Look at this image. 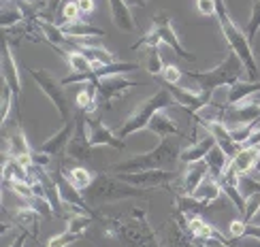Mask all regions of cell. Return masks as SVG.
Returning a JSON list of instances; mask_svg holds the SVG:
<instances>
[{"label":"cell","mask_w":260,"mask_h":247,"mask_svg":"<svg viewBox=\"0 0 260 247\" xmlns=\"http://www.w3.org/2000/svg\"><path fill=\"white\" fill-rule=\"evenodd\" d=\"M99 222L105 226L111 239H117L126 247H162L154 228L147 222V213L143 207H133L128 216L107 218L99 216Z\"/></svg>","instance_id":"1"},{"label":"cell","mask_w":260,"mask_h":247,"mask_svg":"<svg viewBox=\"0 0 260 247\" xmlns=\"http://www.w3.org/2000/svg\"><path fill=\"white\" fill-rule=\"evenodd\" d=\"M181 149L173 136L160 138V143L147 154L130 156L117 164L109 166V173L122 175V173H139V170H173L177 164Z\"/></svg>","instance_id":"2"},{"label":"cell","mask_w":260,"mask_h":247,"mask_svg":"<svg viewBox=\"0 0 260 247\" xmlns=\"http://www.w3.org/2000/svg\"><path fill=\"white\" fill-rule=\"evenodd\" d=\"M215 19L220 24V30L229 43L231 51H235L237 56L241 58V62L245 64V70L250 73V81H256L258 77V64L254 58V51H252V43L247 39L245 32H241L237 28V24L233 21V17L229 15V9H226L224 0H215Z\"/></svg>","instance_id":"3"},{"label":"cell","mask_w":260,"mask_h":247,"mask_svg":"<svg viewBox=\"0 0 260 247\" xmlns=\"http://www.w3.org/2000/svg\"><path fill=\"white\" fill-rule=\"evenodd\" d=\"M245 73V64L235 51H231L218 66H213L211 70H190L188 77L192 81H197L201 85V92L213 94L218 88H231V85L239 83Z\"/></svg>","instance_id":"4"},{"label":"cell","mask_w":260,"mask_h":247,"mask_svg":"<svg viewBox=\"0 0 260 247\" xmlns=\"http://www.w3.org/2000/svg\"><path fill=\"white\" fill-rule=\"evenodd\" d=\"M175 104H177L175 98H173L171 92L167 90V85H165V88L158 90L154 96H149L147 100L139 102L137 109L126 117L124 126L120 128V130H117V136H120V138H126V136H130V134H135V132H139V130H143V128L149 126L151 117H154L156 113L167 111L169 107H175Z\"/></svg>","instance_id":"5"},{"label":"cell","mask_w":260,"mask_h":247,"mask_svg":"<svg viewBox=\"0 0 260 247\" xmlns=\"http://www.w3.org/2000/svg\"><path fill=\"white\" fill-rule=\"evenodd\" d=\"M160 43H167V45L177 53L179 58H183L186 62H194V56L192 53L181 45L179 37L175 34V30H173V24H171V15L169 13H158L154 15V19H151V30L145 32L143 37H141L133 49H141V47H158Z\"/></svg>","instance_id":"6"},{"label":"cell","mask_w":260,"mask_h":247,"mask_svg":"<svg viewBox=\"0 0 260 247\" xmlns=\"http://www.w3.org/2000/svg\"><path fill=\"white\" fill-rule=\"evenodd\" d=\"M85 194L92 202H115L124 198H143L145 190L137 186H130L120 177H109V175H96L94 184L85 190Z\"/></svg>","instance_id":"7"},{"label":"cell","mask_w":260,"mask_h":247,"mask_svg":"<svg viewBox=\"0 0 260 247\" xmlns=\"http://www.w3.org/2000/svg\"><path fill=\"white\" fill-rule=\"evenodd\" d=\"M30 77L35 79V83L41 88V92L47 96L53 102V107L58 109L62 122H71V107H69V98H67V85L62 83V79H58L53 73L49 70H41V68H30Z\"/></svg>","instance_id":"8"},{"label":"cell","mask_w":260,"mask_h":247,"mask_svg":"<svg viewBox=\"0 0 260 247\" xmlns=\"http://www.w3.org/2000/svg\"><path fill=\"white\" fill-rule=\"evenodd\" d=\"M75 132L67 147V158L75 160V162H88L92 158V143L88 138V126H85V113H77V122H75Z\"/></svg>","instance_id":"9"},{"label":"cell","mask_w":260,"mask_h":247,"mask_svg":"<svg viewBox=\"0 0 260 247\" xmlns=\"http://www.w3.org/2000/svg\"><path fill=\"white\" fill-rule=\"evenodd\" d=\"M117 177L141 190H154V188H167L177 177V173L175 170H139V173H122Z\"/></svg>","instance_id":"10"},{"label":"cell","mask_w":260,"mask_h":247,"mask_svg":"<svg viewBox=\"0 0 260 247\" xmlns=\"http://www.w3.org/2000/svg\"><path fill=\"white\" fill-rule=\"evenodd\" d=\"M96 85V90H99V98L109 104L117 98H124V96L128 94L130 88H139V81H130L126 77H122V75H113V77H103L99 81H92Z\"/></svg>","instance_id":"11"},{"label":"cell","mask_w":260,"mask_h":247,"mask_svg":"<svg viewBox=\"0 0 260 247\" xmlns=\"http://www.w3.org/2000/svg\"><path fill=\"white\" fill-rule=\"evenodd\" d=\"M85 126H88V138L92 147H115V149H124L126 143L124 138H120L117 134H113L109 128L103 124V120L99 115H88L85 113Z\"/></svg>","instance_id":"12"},{"label":"cell","mask_w":260,"mask_h":247,"mask_svg":"<svg viewBox=\"0 0 260 247\" xmlns=\"http://www.w3.org/2000/svg\"><path fill=\"white\" fill-rule=\"evenodd\" d=\"M167 90L171 92V96L175 98V102L179 107H183V109L194 113V115H197L199 111H203L205 107H209L211 104V96H213L209 92H192L188 88H179V85H167Z\"/></svg>","instance_id":"13"},{"label":"cell","mask_w":260,"mask_h":247,"mask_svg":"<svg viewBox=\"0 0 260 247\" xmlns=\"http://www.w3.org/2000/svg\"><path fill=\"white\" fill-rule=\"evenodd\" d=\"M3 81L9 83L11 92H13V98H15V107H17V100H19V92H21V79H19V70H17V64H15V58L11 53V47L7 39H3Z\"/></svg>","instance_id":"14"},{"label":"cell","mask_w":260,"mask_h":247,"mask_svg":"<svg viewBox=\"0 0 260 247\" xmlns=\"http://www.w3.org/2000/svg\"><path fill=\"white\" fill-rule=\"evenodd\" d=\"M75 132V124L73 122H64V126L60 128V130L56 134H51L45 143L41 145L39 152L41 154H47L51 158H62L64 154H67V147H69V141H71V136Z\"/></svg>","instance_id":"15"},{"label":"cell","mask_w":260,"mask_h":247,"mask_svg":"<svg viewBox=\"0 0 260 247\" xmlns=\"http://www.w3.org/2000/svg\"><path fill=\"white\" fill-rule=\"evenodd\" d=\"M162 247H203V245H201L199 239L192 237L186 226H181L177 220L171 218L167 232H165V243H162Z\"/></svg>","instance_id":"16"},{"label":"cell","mask_w":260,"mask_h":247,"mask_svg":"<svg viewBox=\"0 0 260 247\" xmlns=\"http://www.w3.org/2000/svg\"><path fill=\"white\" fill-rule=\"evenodd\" d=\"M213 147H215V138H213L211 132H207L199 143H192V145H188V147H183V149H181L179 162L192 164V162H199V160H205Z\"/></svg>","instance_id":"17"},{"label":"cell","mask_w":260,"mask_h":247,"mask_svg":"<svg viewBox=\"0 0 260 247\" xmlns=\"http://www.w3.org/2000/svg\"><path fill=\"white\" fill-rule=\"evenodd\" d=\"M147 130L149 132H154L156 136L160 138H169V136H181V128L175 124V120L167 113V111H160L156 113L154 117H151V122L147 126Z\"/></svg>","instance_id":"18"},{"label":"cell","mask_w":260,"mask_h":247,"mask_svg":"<svg viewBox=\"0 0 260 247\" xmlns=\"http://www.w3.org/2000/svg\"><path fill=\"white\" fill-rule=\"evenodd\" d=\"M207 175H209V166H207L205 160H199V162L188 164V170H186L183 181H181V194H192V192L203 184V179Z\"/></svg>","instance_id":"19"},{"label":"cell","mask_w":260,"mask_h":247,"mask_svg":"<svg viewBox=\"0 0 260 247\" xmlns=\"http://www.w3.org/2000/svg\"><path fill=\"white\" fill-rule=\"evenodd\" d=\"M15 226H19L21 230H26L32 239H39V222H41V216L32 209L30 205L28 207H21V209H15L13 216H11Z\"/></svg>","instance_id":"20"},{"label":"cell","mask_w":260,"mask_h":247,"mask_svg":"<svg viewBox=\"0 0 260 247\" xmlns=\"http://www.w3.org/2000/svg\"><path fill=\"white\" fill-rule=\"evenodd\" d=\"M258 160H260V147H241L239 154L231 160V166L239 175H247L250 170L256 168Z\"/></svg>","instance_id":"21"},{"label":"cell","mask_w":260,"mask_h":247,"mask_svg":"<svg viewBox=\"0 0 260 247\" xmlns=\"http://www.w3.org/2000/svg\"><path fill=\"white\" fill-rule=\"evenodd\" d=\"M109 13H111L113 24L122 32H133L135 30L133 13H130V9H128V5L124 3V0H109Z\"/></svg>","instance_id":"22"},{"label":"cell","mask_w":260,"mask_h":247,"mask_svg":"<svg viewBox=\"0 0 260 247\" xmlns=\"http://www.w3.org/2000/svg\"><path fill=\"white\" fill-rule=\"evenodd\" d=\"M186 220H188V232L192 234L194 239H199V241L222 239V241H226L222 234L218 232V228H213L211 224H207L201 216H186Z\"/></svg>","instance_id":"23"},{"label":"cell","mask_w":260,"mask_h":247,"mask_svg":"<svg viewBox=\"0 0 260 247\" xmlns=\"http://www.w3.org/2000/svg\"><path fill=\"white\" fill-rule=\"evenodd\" d=\"M260 94V81H239L229 88V94H226V107L237 104L245 98H252V96Z\"/></svg>","instance_id":"24"},{"label":"cell","mask_w":260,"mask_h":247,"mask_svg":"<svg viewBox=\"0 0 260 247\" xmlns=\"http://www.w3.org/2000/svg\"><path fill=\"white\" fill-rule=\"evenodd\" d=\"M62 32L67 37H75V39H94V37H105V30L103 28H96L88 21H69V24H62L60 26Z\"/></svg>","instance_id":"25"},{"label":"cell","mask_w":260,"mask_h":247,"mask_svg":"<svg viewBox=\"0 0 260 247\" xmlns=\"http://www.w3.org/2000/svg\"><path fill=\"white\" fill-rule=\"evenodd\" d=\"M220 194H222V186H220V181L218 179H213L211 175H207L203 179V184L192 192V196L194 198H199L201 202H205L207 207H211L215 200L220 198Z\"/></svg>","instance_id":"26"},{"label":"cell","mask_w":260,"mask_h":247,"mask_svg":"<svg viewBox=\"0 0 260 247\" xmlns=\"http://www.w3.org/2000/svg\"><path fill=\"white\" fill-rule=\"evenodd\" d=\"M62 175L67 177L79 192H85L94 184V179H96V175L92 173V170L85 168V166H69V168L62 166Z\"/></svg>","instance_id":"27"},{"label":"cell","mask_w":260,"mask_h":247,"mask_svg":"<svg viewBox=\"0 0 260 247\" xmlns=\"http://www.w3.org/2000/svg\"><path fill=\"white\" fill-rule=\"evenodd\" d=\"M205 162H207V166H209L211 177H213V179H220V177L224 175V170L229 168L231 158L226 156V152H224L222 147L215 145V147L211 149V152L207 154V158H205Z\"/></svg>","instance_id":"28"},{"label":"cell","mask_w":260,"mask_h":247,"mask_svg":"<svg viewBox=\"0 0 260 247\" xmlns=\"http://www.w3.org/2000/svg\"><path fill=\"white\" fill-rule=\"evenodd\" d=\"M96 96H99V90H96V85L92 81H88V85H85V90H81L77 94V98H75V102H77V109L81 113H92L96 111Z\"/></svg>","instance_id":"29"},{"label":"cell","mask_w":260,"mask_h":247,"mask_svg":"<svg viewBox=\"0 0 260 247\" xmlns=\"http://www.w3.org/2000/svg\"><path fill=\"white\" fill-rule=\"evenodd\" d=\"M26 17V9L21 5H15V3H9V7L5 5L3 7V13H0V24H3V28H11L15 26L17 21H21Z\"/></svg>","instance_id":"30"},{"label":"cell","mask_w":260,"mask_h":247,"mask_svg":"<svg viewBox=\"0 0 260 247\" xmlns=\"http://www.w3.org/2000/svg\"><path fill=\"white\" fill-rule=\"evenodd\" d=\"M94 220H96V218L88 216V213H73V216L67 220V230H69V232L83 234V232L94 224Z\"/></svg>","instance_id":"31"},{"label":"cell","mask_w":260,"mask_h":247,"mask_svg":"<svg viewBox=\"0 0 260 247\" xmlns=\"http://www.w3.org/2000/svg\"><path fill=\"white\" fill-rule=\"evenodd\" d=\"M15 107V98H13V92H11L9 83L3 81V92H0V122L7 124V117H9V109Z\"/></svg>","instance_id":"32"},{"label":"cell","mask_w":260,"mask_h":247,"mask_svg":"<svg viewBox=\"0 0 260 247\" xmlns=\"http://www.w3.org/2000/svg\"><path fill=\"white\" fill-rule=\"evenodd\" d=\"M81 9L77 5V0H67L62 5V11H60V17H62V24H69V21H79L81 19ZM60 24V26H62Z\"/></svg>","instance_id":"33"},{"label":"cell","mask_w":260,"mask_h":247,"mask_svg":"<svg viewBox=\"0 0 260 247\" xmlns=\"http://www.w3.org/2000/svg\"><path fill=\"white\" fill-rule=\"evenodd\" d=\"M258 211H260V192H256V194H252V196H245V209L241 213L243 222L250 224L258 216Z\"/></svg>","instance_id":"34"},{"label":"cell","mask_w":260,"mask_h":247,"mask_svg":"<svg viewBox=\"0 0 260 247\" xmlns=\"http://www.w3.org/2000/svg\"><path fill=\"white\" fill-rule=\"evenodd\" d=\"M258 30H260V0H254L252 15H250V21H247V39H250V43H254Z\"/></svg>","instance_id":"35"},{"label":"cell","mask_w":260,"mask_h":247,"mask_svg":"<svg viewBox=\"0 0 260 247\" xmlns=\"http://www.w3.org/2000/svg\"><path fill=\"white\" fill-rule=\"evenodd\" d=\"M83 239V234H77V232H69V230H64L62 234H56V237H51L47 241V247H67L71 243H77Z\"/></svg>","instance_id":"36"},{"label":"cell","mask_w":260,"mask_h":247,"mask_svg":"<svg viewBox=\"0 0 260 247\" xmlns=\"http://www.w3.org/2000/svg\"><path fill=\"white\" fill-rule=\"evenodd\" d=\"M165 66H167V64H162V56H160L158 47H151L149 58H147V62H145L147 73H151L154 77H158V75H162V70H165Z\"/></svg>","instance_id":"37"},{"label":"cell","mask_w":260,"mask_h":247,"mask_svg":"<svg viewBox=\"0 0 260 247\" xmlns=\"http://www.w3.org/2000/svg\"><path fill=\"white\" fill-rule=\"evenodd\" d=\"M181 73L183 70H179L175 64H167L165 70H162V75H158V79L162 83H167V85H177L179 79H181Z\"/></svg>","instance_id":"38"},{"label":"cell","mask_w":260,"mask_h":247,"mask_svg":"<svg viewBox=\"0 0 260 247\" xmlns=\"http://www.w3.org/2000/svg\"><path fill=\"white\" fill-rule=\"evenodd\" d=\"M229 232H231V237L237 241V239H245V228H247V222H243V218L241 220H233L231 224H229Z\"/></svg>","instance_id":"39"},{"label":"cell","mask_w":260,"mask_h":247,"mask_svg":"<svg viewBox=\"0 0 260 247\" xmlns=\"http://www.w3.org/2000/svg\"><path fill=\"white\" fill-rule=\"evenodd\" d=\"M197 11L205 17H215V0H194Z\"/></svg>","instance_id":"40"},{"label":"cell","mask_w":260,"mask_h":247,"mask_svg":"<svg viewBox=\"0 0 260 247\" xmlns=\"http://www.w3.org/2000/svg\"><path fill=\"white\" fill-rule=\"evenodd\" d=\"M77 5H79L83 15H88V13H92V11H94V0H77Z\"/></svg>","instance_id":"41"},{"label":"cell","mask_w":260,"mask_h":247,"mask_svg":"<svg viewBox=\"0 0 260 247\" xmlns=\"http://www.w3.org/2000/svg\"><path fill=\"white\" fill-rule=\"evenodd\" d=\"M28 237H30V234H28L26 230H21V232H19V237H17L13 243H11L9 247H24V243H26V239H28Z\"/></svg>","instance_id":"42"},{"label":"cell","mask_w":260,"mask_h":247,"mask_svg":"<svg viewBox=\"0 0 260 247\" xmlns=\"http://www.w3.org/2000/svg\"><path fill=\"white\" fill-rule=\"evenodd\" d=\"M124 3H126L128 7H130V5H133V7H145L149 0H124Z\"/></svg>","instance_id":"43"}]
</instances>
